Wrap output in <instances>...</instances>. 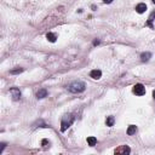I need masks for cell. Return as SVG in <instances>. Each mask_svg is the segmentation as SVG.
Returning a JSON list of instances; mask_svg holds the SVG:
<instances>
[{"mask_svg":"<svg viewBox=\"0 0 155 155\" xmlns=\"http://www.w3.org/2000/svg\"><path fill=\"white\" fill-rule=\"evenodd\" d=\"M113 1V0H103V3H106V4H110Z\"/></svg>","mask_w":155,"mask_h":155,"instance_id":"obj_18","label":"cell"},{"mask_svg":"<svg viewBox=\"0 0 155 155\" xmlns=\"http://www.w3.org/2000/svg\"><path fill=\"white\" fill-rule=\"evenodd\" d=\"M73 121H74V116L70 115V114H69V115L63 116V119H62V124H61V131L64 132V131L67 130L68 127L73 124Z\"/></svg>","mask_w":155,"mask_h":155,"instance_id":"obj_2","label":"cell"},{"mask_svg":"<svg viewBox=\"0 0 155 155\" xmlns=\"http://www.w3.org/2000/svg\"><path fill=\"white\" fill-rule=\"evenodd\" d=\"M150 57H152V53L150 52H143L141 55V60L143 61V62H147V61H149Z\"/></svg>","mask_w":155,"mask_h":155,"instance_id":"obj_10","label":"cell"},{"mask_svg":"<svg viewBox=\"0 0 155 155\" xmlns=\"http://www.w3.org/2000/svg\"><path fill=\"white\" fill-rule=\"evenodd\" d=\"M153 97H154V99H155V90L153 91Z\"/></svg>","mask_w":155,"mask_h":155,"instance_id":"obj_20","label":"cell"},{"mask_svg":"<svg viewBox=\"0 0 155 155\" xmlns=\"http://www.w3.org/2000/svg\"><path fill=\"white\" fill-rule=\"evenodd\" d=\"M145 10H147V5H145V4H143V3L138 4L137 6H136V11H137L138 14H143Z\"/></svg>","mask_w":155,"mask_h":155,"instance_id":"obj_7","label":"cell"},{"mask_svg":"<svg viewBox=\"0 0 155 155\" xmlns=\"http://www.w3.org/2000/svg\"><path fill=\"white\" fill-rule=\"evenodd\" d=\"M4 148H5V143H1V148H0V153H3Z\"/></svg>","mask_w":155,"mask_h":155,"instance_id":"obj_17","label":"cell"},{"mask_svg":"<svg viewBox=\"0 0 155 155\" xmlns=\"http://www.w3.org/2000/svg\"><path fill=\"white\" fill-rule=\"evenodd\" d=\"M130 153H131V149L127 145H121L120 148L115 149V154H118V155H120V154L126 155V154H130Z\"/></svg>","mask_w":155,"mask_h":155,"instance_id":"obj_4","label":"cell"},{"mask_svg":"<svg viewBox=\"0 0 155 155\" xmlns=\"http://www.w3.org/2000/svg\"><path fill=\"white\" fill-rule=\"evenodd\" d=\"M85 84L82 81H74L72 82L69 86H68V90L73 93H80V92H84L85 91Z\"/></svg>","mask_w":155,"mask_h":155,"instance_id":"obj_1","label":"cell"},{"mask_svg":"<svg viewBox=\"0 0 155 155\" xmlns=\"http://www.w3.org/2000/svg\"><path fill=\"white\" fill-rule=\"evenodd\" d=\"M99 44V40H95V41H93V45H98Z\"/></svg>","mask_w":155,"mask_h":155,"instance_id":"obj_19","label":"cell"},{"mask_svg":"<svg viewBox=\"0 0 155 155\" xmlns=\"http://www.w3.org/2000/svg\"><path fill=\"white\" fill-rule=\"evenodd\" d=\"M90 75H91V78H93V79H99V78L102 76V72L99 70V69H93V70L90 73Z\"/></svg>","mask_w":155,"mask_h":155,"instance_id":"obj_6","label":"cell"},{"mask_svg":"<svg viewBox=\"0 0 155 155\" xmlns=\"http://www.w3.org/2000/svg\"><path fill=\"white\" fill-rule=\"evenodd\" d=\"M10 93H11V96H12V99H14V101H18V99L21 98V92H20L18 88H16V87L11 88Z\"/></svg>","mask_w":155,"mask_h":155,"instance_id":"obj_5","label":"cell"},{"mask_svg":"<svg viewBox=\"0 0 155 155\" xmlns=\"http://www.w3.org/2000/svg\"><path fill=\"white\" fill-rule=\"evenodd\" d=\"M114 121H115V120H114V116H108V118H107V126H113L114 125Z\"/></svg>","mask_w":155,"mask_h":155,"instance_id":"obj_13","label":"cell"},{"mask_svg":"<svg viewBox=\"0 0 155 155\" xmlns=\"http://www.w3.org/2000/svg\"><path fill=\"white\" fill-rule=\"evenodd\" d=\"M46 96H47V91H46L45 88L39 90L38 93H36V97H38V98H44V97H46Z\"/></svg>","mask_w":155,"mask_h":155,"instance_id":"obj_9","label":"cell"},{"mask_svg":"<svg viewBox=\"0 0 155 155\" xmlns=\"http://www.w3.org/2000/svg\"><path fill=\"white\" fill-rule=\"evenodd\" d=\"M155 21V11L154 12H152L150 14V16H149V21H148V25H150V27H153L152 25V22Z\"/></svg>","mask_w":155,"mask_h":155,"instance_id":"obj_14","label":"cell"},{"mask_svg":"<svg viewBox=\"0 0 155 155\" xmlns=\"http://www.w3.org/2000/svg\"><path fill=\"white\" fill-rule=\"evenodd\" d=\"M133 93L137 96H143L145 93V87L142 84H137L133 86Z\"/></svg>","mask_w":155,"mask_h":155,"instance_id":"obj_3","label":"cell"},{"mask_svg":"<svg viewBox=\"0 0 155 155\" xmlns=\"http://www.w3.org/2000/svg\"><path fill=\"white\" fill-rule=\"evenodd\" d=\"M22 72H23V68H17V69H12L10 73L11 74H20V73H22Z\"/></svg>","mask_w":155,"mask_h":155,"instance_id":"obj_15","label":"cell"},{"mask_svg":"<svg viewBox=\"0 0 155 155\" xmlns=\"http://www.w3.org/2000/svg\"><path fill=\"white\" fill-rule=\"evenodd\" d=\"M87 143L90 147H95L96 143H97V139H96L95 137H88L87 138Z\"/></svg>","mask_w":155,"mask_h":155,"instance_id":"obj_12","label":"cell"},{"mask_svg":"<svg viewBox=\"0 0 155 155\" xmlns=\"http://www.w3.org/2000/svg\"><path fill=\"white\" fill-rule=\"evenodd\" d=\"M47 144H50L49 142H47V139H44V141H42V145L46 148V147H47Z\"/></svg>","mask_w":155,"mask_h":155,"instance_id":"obj_16","label":"cell"},{"mask_svg":"<svg viewBox=\"0 0 155 155\" xmlns=\"http://www.w3.org/2000/svg\"><path fill=\"white\" fill-rule=\"evenodd\" d=\"M152 1H153V3H154V4H155V0H152Z\"/></svg>","mask_w":155,"mask_h":155,"instance_id":"obj_21","label":"cell"},{"mask_svg":"<svg viewBox=\"0 0 155 155\" xmlns=\"http://www.w3.org/2000/svg\"><path fill=\"white\" fill-rule=\"evenodd\" d=\"M46 39H47L50 42H55L56 41V39H57V36L55 35L53 33H47V34H46Z\"/></svg>","mask_w":155,"mask_h":155,"instance_id":"obj_11","label":"cell"},{"mask_svg":"<svg viewBox=\"0 0 155 155\" xmlns=\"http://www.w3.org/2000/svg\"><path fill=\"white\" fill-rule=\"evenodd\" d=\"M136 131H137V126H134V125H130L128 128H127V134H128V136H132V134L136 133Z\"/></svg>","mask_w":155,"mask_h":155,"instance_id":"obj_8","label":"cell"}]
</instances>
